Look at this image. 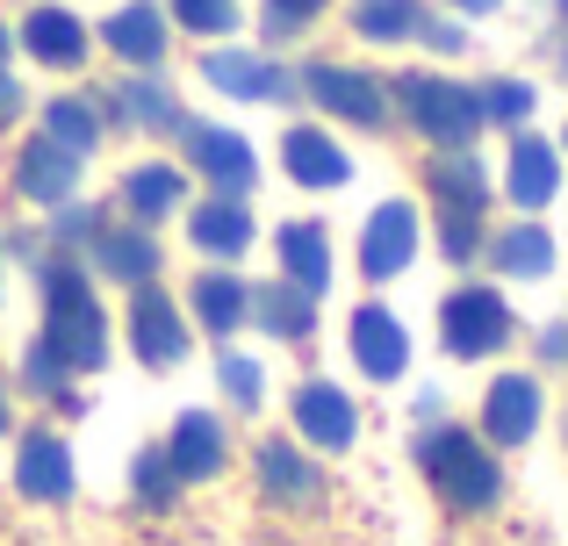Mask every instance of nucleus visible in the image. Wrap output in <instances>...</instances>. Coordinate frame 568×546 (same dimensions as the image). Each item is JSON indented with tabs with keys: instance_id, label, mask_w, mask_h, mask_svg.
Here are the masks:
<instances>
[{
	"instance_id": "f257e3e1",
	"label": "nucleus",
	"mask_w": 568,
	"mask_h": 546,
	"mask_svg": "<svg viewBox=\"0 0 568 546\" xmlns=\"http://www.w3.org/2000/svg\"><path fill=\"white\" fill-rule=\"evenodd\" d=\"M43 295H51V323H43V352L58 367H101L109 352V323H101V302L87 295V280L72 267L43 274Z\"/></svg>"
},
{
	"instance_id": "f03ea898",
	"label": "nucleus",
	"mask_w": 568,
	"mask_h": 546,
	"mask_svg": "<svg viewBox=\"0 0 568 546\" xmlns=\"http://www.w3.org/2000/svg\"><path fill=\"white\" fill-rule=\"evenodd\" d=\"M425 475H432V490H439L454 511H483V504H497V461H489V453L475 446L468 432H439V439H425Z\"/></svg>"
},
{
	"instance_id": "7ed1b4c3",
	"label": "nucleus",
	"mask_w": 568,
	"mask_h": 546,
	"mask_svg": "<svg viewBox=\"0 0 568 546\" xmlns=\"http://www.w3.org/2000/svg\"><path fill=\"white\" fill-rule=\"evenodd\" d=\"M403 101H410V123L425 130V137H439V144H468L475 130H483V101L468 94V86H446V80H403L396 86Z\"/></svg>"
},
{
	"instance_id": "20e7f679",
	"label": "nucleus",
	"mask_w": 568,
	"mask_h": 546,
	"mask_svg": "<svg viewBox=\"0 0 568 546\" xmlns=\"http://www.w3.org/2000/svg\"><path fill=\"white\" fill-rule=\"evenodd\" d=\"M439 331H446V352H454V360H483V352L504 346L511 309H504V295H489V288H460L454 302L439 309Z\"/></svg>"
},
{
	"instance_id": "39448f33",
	"label": "nucleus",
	"mask_w": 568,
	"mask_h": 546,
	"mask_svg": "<svg viewBox=\"0 0 568 546\" xmlns=\"http://www.w3.org/2000/svg\"><path fill=\"white\" fill-rule=\"evenodd\" d=\"M410 253H417V209H410V202H388V209L367 216V245H361L367 280L403 274V267H410Z\"/></svg>"
},
{
	"instance_id": "423d86ee",
	"label": "nucleus",
	"mask_w": 568,
	"mask_h": 546,
	"mask_svg": "<svg viewBox=\"0 0 568 546\" xmlns=\"http://www.w3.org/2000/svg\"><path fill=\"white\" fill-rule=\"evenodd\" d=\"M295 424H303L317 446H353V432H361V418H353V395L332 389V381H310L303 395H295Z\"/></svg>"
},
{
	"instance_id": "0eeeda50",
	"label": "nucleus",
	"mask_w": 568,
	"mask_h": 546,
	"mask_svg": "<svg viewBox=\"0 0 568 546\" xmlns=\"http://www.w3.org/2000/svg\"><path fill=\"white\" fill-rule=\"evenodd\" d=\"M130 331H138V360H144V367H173V360L187 352V338H181V309H173L166 295H152V288H138Z\"/></svg>"
},
{
	"instance_id": "6e6552de",
	"label": "nucleus",
	"mask_w": 568,
	"mask_h": 546,
	"mask_svg": "<svg viewBox=\"0 0 568 546\" xmlns=\"http://www.w3.org/2000/svg\"><path fill=\"white\" fill-rule=\"evenodd\" d=\"M353 352H361V367H367L375 381H396L403 360H410V338H403V323L388 317V309L367 302L361 317H353Z\"/></svg>"
},
{
	"instance_id": "1a4fd4ad",
	"label": "nucleus",
	"mask_w": 568,
	"mask_h": 546,
	"mask_svg": "<svg viewBox=\"0 0 568 546\" xmlns=\"http://www.w3.org/2000/svg\"><path fill=\"white\" fill-rule=\"evenodd\" d=\"M166 467L181 482H202L223 467V424L209 418V410H187L181 424H173V446H166Z\"/></svg>"
},
{
	"instance_id": "9d476101",
	"label": "nucleus",
	"mask_w": 568,
	"mask_h": 546,
	"mask_svg": "<svg viewBox=\"0 0 568 546\" xmlns=\"http://www.w3.org/2000/svg\"><path fill=\"white\" fill-rule=\"evenodd\" d=\"M483 424L497 446H518V439H532V424H540V389H532L526 374H504L497 389H489L483 403Z\"/></svg>"
},
{
	"instance_id": "9b49d317",
	"label": "nucleus",
	"mask_w": 568,
	"mask_h": 546,
	"mask_svg": "<svg viewBox=\"0 0 568 546\" xmlns=\"http://www.w3.org/2000/svg\"><path fill=\"white\" fill-rule=\"evenodd\" d=\"M14 490L37 496V504H58V496H72V453L58 446V439H22V461H14Z\"/></svg>"
},
{
	"instance_id": "f8f14e48",
	"label": "nucleus",
	"mask_w": 568,
	"mask_h": 546,
	"mask_svg": "<svg viewBox=\"0 0 568 546\" xmlns=\"http://www.w3.org/2000/svg\"><path fill=\"white\" fill-rule=\"evenodd\" d=\"M281 166H288L303 187H338V181L353 173V158L338 152L324 130H288V144H281Z\"/></svg>"
},
{
	"instance_id": "ddd939ff",
	"label": "nucleus",
	"mask_w": 568,
	"mask_h": 546,
	"mask_svg": "<svg viewBox=\"0 0 568 546\" xmlns=\"http://www.w3.org/2000/svg\"><path fill=\"white\" fill-rule=\"evenodd\" d=\"M72 181H80V152H65V144H51V137H37L22 152V195L29 202H65Z\"/></svg>"
},
{
	"instance_id": "4468645a",
	"label": "nucleus",
	"mask_w": 568,
	"mask_h": 546,
	"mask_svg": "<svg viewBox=\"0 0 568 546\" xmlns=\"http://www.w3.org/2000/svg\"><path fill=\"white\" fill-rule=\"evenodd\" d=\"M194 166H202L223 195H237V187H252V144L231 137V130H194Z\"/></svg>"
},
{
	"instance_id": "2eb2a0df",
	"label": "nucleus",
	"mask_w": 568,
	"mask_h": 546,
	"mask_svg": "<svg viewBox=\"0 0 568 546\" xmlns=\"http://www.w3.org/2000/svg\"><path fill=\"white\" fill-rule=\"evenodd\" d=\"M310 94H317L324 109L353 115V123H375V115H382V86L361 80V72H338V65H317V72H310Z\"/></svg>"
},
{
	"instance_id": "dca6fc26",
	"label": "nucleus",
	"mask_w": 568,
	"mask_h": 546,
	"mask_svg": "<svg viewBox=\"0 0 568 546\" xmlns=\"http://www.w3.org/2000/svg\"><path fill=\"white\" fill-rule=\"evenodd\" d=\"M101 43L109 51H123L130 65H152L159 51H166V22H159V8H123V14H109V29H101Z\"/></svg>"
},
{
	"instance_id": "f3484780",
	"label": "nucleus",
	"mask_w": 568,
	"mask_h": 546,
	"mask_svg": "<svg viewBox=\"0 0 568 546\" xmlns=\"http://www.w3.org/2000/svg\"><path fill=\"white\" fill-rule=\"evenodd\" d=\"M209 86H223V94H245V101H266V94H281V72L266 65V58H245V51H209Z\"/></svg>"
},
{
	"instance_id": "a211bd4d",
	"label": "nucleus",
	"mask_w": 568,
	"mask_h": 546,
	"mask_svg": "<svg viewBox=\"0 0 568 546\" xmlns=\"http://www.w3.org/2000/svg\"><path fill=\"white\" fill-rule=\"evenodd\" d=\"M281 259H288V280L303 295L332 288V245L317 238V224H288V230H281Z\"/></svg>"
},
{
	"instance_id": "6ab92c4d",
	"label": "nucleus",
	"mask_w": 568,
	"mask_h": 546,
	"mask_svg": "<svg viewBox=\"0 0 568 546\" xmlns=\"http://www.w3.org/2000/svg\"><path fill=\"white\" fill-rule=\"evenodd\" d=\"M22 37H29V51H37L43 65H80V58H87V29L72 22L65 8H37Z\"/></svg>"
},
{
	"instance_id": "aec40b11",
	"label": "nucleus",
	"mask_w": 568,
	"mask_h": 546,
	"mask_svg": "<svg viewBox=\"0 0 568 546\" xmlns=\"http://www.w3.org/2000/svg\"><path fill=\"white\" fill-rule=\"evenodd\" d=\"M555 181H561L555 152H547L540 137H526V144L511 152V173H504V187H511V202H518V209H540V202L555 195Z\"/></svg>"
},
{
	"instance_id": "412c9836",
	"label": "nucleus",
	"mask_w": 568,
	"mask_h": 546,
	"mask_svg": "<svg viewBox=\"0 0 568 546\" xmlns=\"http://www.w3.org/2000/svg\"><path fill=\"white\" fill-rule=\"evenodd\" d=\"M94 259H101V274H109V280H152L159 274V245L138 238V230H101Z\"/></svg>"
},
{
	"instance_id": "4be33fe9",
	"label": "nucleus",
	"mask_w": 568,
	"mask_h": 546,
	"mask_svg": "<svg viewBox=\"0 0 568 546\" xmlns=\"http://www.w3.org/2000/svg\"><path fill=\"white\" fill-rule=\"evenodd\" d=\"M194 245L216 259H237L252 245V216L237 202H209V209H194Z\"/></svg>"
},
{
	"instance_id": "5701e85b",
	"label": "nucleus",
	"mask_w": 568,
	"mask_h": 546,
	"mask_svg": "<svg viewBox=\"0 0 568 546\" xmlns=\"http://www.w3.org/2000/svg\"><path fill=\"white\" fill-rule=\"evenodd\" d=\"M43 137L51 144H65V152H87V144L101 137V109L94 101H51V109H43Z\"/></svg>"
},
{
	"instance_id": "b1692460",
	"label": "nucleus",
	"mask_w": 568,
	"mask_h": 546,
	"mask_svg": "<svg viewBox=\"0 0 568 546\" xmlns=\"http://www.w3.org/2000/svg\"><path fill=\"white\" fill-rule=\"evenodd\" d=\"M194 309H202V323L223 338L237 317H245V280H231V274H202V280H194Z\"/></svg>"
},
{
	"instance_id": "393cba45",
	"label": "nucleus",
	"mask_w": 568,
	"mask_h": 546,
	"mask_svg": "<svg viewBox=\"0 0 568 546\" xmlns=\"http://www.w3.org/2000/svg\"><path fill=\"white\" fill-rule=\"evenodd\" d=\"M497 267H504V274H547V267H555V238H547L540 224H518V230H504V245H497Z\"/></svg>"
},
{
	"instance_id": "a878e982",
	"label": "nucleus",
	"mask_w": 568,
	"mask_h": 546,
	"mask_svg": "<svg viewBox=\"0 0 568 546\" xmlns=\"http://www.w3.org/2000/svg\"><path fill=\"white\" fill-rule=\"evenodd\" d=\"M123 202L138 216H166L173 202H181V173H173V166H138V173H130V187H123Z\"/></svg>"
},
{
	"instance_id": "bb28decb",
	"label": "nucleus",
	"mask_w": 568,
	"mask_h": 546,
	"mask_svg": "<svg viewBox=\"0 0 568 546\" xmlns=\"http://www.w3.org/2000/svg\"><path fill=\"white\" fill-rule=\"evenodd\" d=\"M260 475H266V490H281V496H310V490H317V475L303 467V453L281 446V439L260 446Z\"/></svg>"
},
{
	"instance_id": "cd10ccee",
	"label": "nucleus",
	"mask_w": 568,
	"mask_h": 546,
	"mask_svg": "<svg viewBox=\"0 0 568 546\" xmlns=\"http://www.w3.org/2000/svg\"><path fill=\"white\" fill-rule=\"evenodd\" d=\"M353 22H361V37L388 43V37H410V29H417V8H410V0H361Z\"/></svg>"
},
{
	"instance_id": "c85d7f7f",
	"label": "nucleus",
	"mask_w": 568,
	"mask_h": 546,
	"mask_svg": "<svg viewBox=\"0 0 568 546\" xmlns=\"http://www.w3.org/2000/svg\"><path fill=\"white\" fill-rule=\"evenodd\" d=\"M260 317H266V331H281V338H303V331H310V295H303V288H266Z\"/></svg>"
},
{
	"instance_id": "c756f323",
	"label": "nucleus",
	"mask_w": 568,
	"mask_h": 546,
	"mask_svg": "<svg viewBox=\"0 0 568 546\" xmlns=\"http://www.w3.org/2000/svg\"><path fill=\"white\" fill-rule=\"evenodd\" d=\"M439 202L446 209H483V173H475V158H446L439 166Z\"/></svg>"
},
{
	"instance_id": "7c9ffc66",
	"label": "nucleus",
	"mask_w": 568,
	"mask_h": 546,
	"mask_svg": "<svg viewBox=\"0 0 568 546\" xmlns=\"http://www.w3.org/2000/svg\"><path fill=\"white\" fill-rule=\"evenodd\" d=\"M173 14H181L187 29H202V37H223V29L237 22V0H173Z\"/></svg>"
},
{
	"instance_id": "2f4dec72",
	"label": "nucleus",
	"mask_w": 568,
	"mask_h": 546,
	"mask_svg": "<svg viewBox=\"0 0 568 546\" xmlns=\"http://www.w3.org/2000/svg\"><path fill=\"white\" fill-rule=\"evenodd\" d=\"M475 101H483V115H497V123H518V115L532 109V86L526 80H497L489 94H475Z\"/></svg>"
},
{
	"instance_id": "473e14b6",
	"label": "nucleus",
	"mask_w": 568,
	"mask_h": 546,
	"mask_svg": "<svg viewBox=\"0 0 568 546\" xmlns=\"http://www.w3.org/2000/svg\"><path fill=\"white\" fill-rule=\"evenodd\" d=\"M475 216H483V209H446V202H439V238H446V259H468V253H475Z\"/></svg>"
},
{
	"instance_id": "72a5a7b5",
	"label": "nucleus",
	"mask_w": 568,
	"mask_h": 546,
	"mask_svg": "<svg viewBox=\"0 0 568 546\" xmlns=\"http://www.w3.org/2000/svg\"><path fill=\"white\" fill-rule=\"evenodd\" d=\"M173 482H181V475L166 467V453H144V461H138V496H144V504H166Z\"/></svg>"
},
{
	"instance_id": "f704fd0d",
	"label": "nucleus",
	"mask_w": 568,
	"mask_h": 546,
	"mask_svg": "<svg viewBox=\"0 0 568 546\" xmlns=\"http://www.w3.org/2000/svg\"><path fill=\"white\" fill-rule=\"evenodd\" d=\"M223 381H231L237 403H260V367L252 360H223Z\"/></svg>"
},
{
	"instance_id": "c9c22d12",
	"label": "nucleus",
	"mask_w": 568,
	"mask_h": 546,
	"mask_svg": "<svg viewBox=\"0 0 568 546\" xmlns=\"http://www.w3.org/2000/svg\"><path fill=\"white\" fill-rule=\"evenodd\" d=\"M317 8H324V0H266V14H274L281 29H288V22H310Z\"/></svg>"
},
{
	"instance_id": "e433bc0d",
	"label": "nucleus",
	"mask_w": 568,
	"mask_h": 546,
	"mask_svg": "<svg viewBox=\"0 0 568 546\" xmlns=\"http://www.w3.org/2000/svg\"><path fill=\"white\" fill-rule=\"evenodd\" d=\"M58 374H65V367H58V360H51V352H43V346L29 352V381H58Z\"/></svg>"
},
{
	"instance_id": "4c0bfd02",
	"label": "nucleus",
	"mask_w": 568,
	"mask_h": 546,
	"mask_svg": "<svg viewBox=\"0 0 568 546\" xmlns=\"http://www.w3.org/2000/svg\"><path fill=\"white\" fill-rule=\"evenodd\" d=\"M8 115H14V86L0 80V123H8Z\"/></svg>"
},
{
	"instance_id": "58836bf2",
	"label": "nucleus",
	"mask_w": 568,
	"mask_h": 546,
	"mask_svg": "<svg viewBox=\"0 0 568 546\" xmlns=\"http://www.w3.org/2000/svg\"><path fill=\"white\" fill-rule=\"evenodd\" d=\"M454 8H460V14H489V8H497V0H454Z\"/></svg>"
},
{
	"instance_id": "ea45409f",
	"label": "nucleus",
	"mask_w": 568,
	"mask_h": 546,
	"mask_svg": "<svg viewBox=\"0 0 568 546\" xmlns=\"http://www.w3.org/2000/svg\"><path fill=\"white\" fill-rule=\"evenodd\" d=\"M0 432H8V403H0Z\"/></svg>"
},
{
	"instance_id": "a19ab883",
	"label": "nucleus",
	"mask_w": 568,
	"mask_h": 546,
	"mask_svg": "<svg viewBox=\"0 0 568 546\" xmlns=\"http://www.w3.org/2000/svg\"><path fill=\"white\" fill-rule=\"evenodd\" d=\"M0 58H8V29H0Z\"/></svg>"
}]
</instances>
